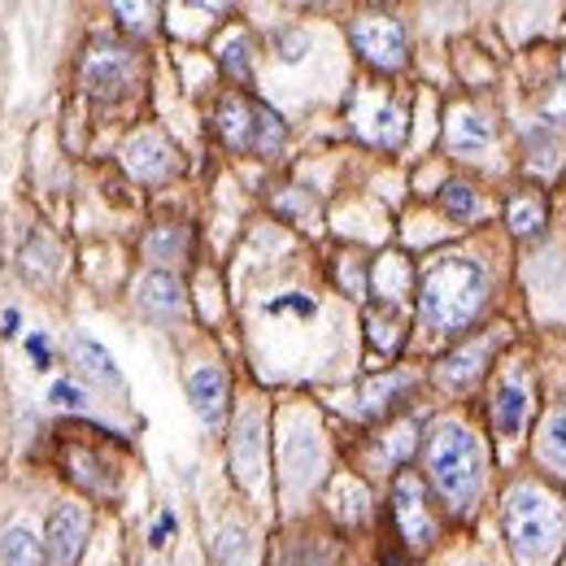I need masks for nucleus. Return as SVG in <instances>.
<instances>
[{"label": "nucleus", "mask_w": 566, "mask_h": 566, "mask_svg": "<svg viewBox=\"0 0 566 566\" xmlns=\"http://www.w3.org/2000/svg\"><path fill=\"white\" fill-rule=\"evenodd\" d=\"M484 296H489V283L471 258H440L423 275L419 314L431 332H458L480 314Z\"/></svg>", "instance_id": "f257e3e1"}, {"label": "nucleus", "mask_w": 566, "mask_h": 566, "mask_svg": "<svg viewBox=\"0 0 566 566\" xmlns=\"http://www.w3.org/2000/svg\"><path fill=\"white\" fill-rule=\"evenodd\" d=\"M427 471L453 510H467L480 496V480H484L480 440L462 423H440L427 436Z\"/></svg>", "instance_id": "f03ea898"}, {"label": "nucleus", "mask_w": 566, "mask_h": 566, "mask_svg": "<svg viewBox=\"0 0 566 566\" xmlns=\"http://www.w3.org/2000/svg\"><path fill=\"white\" fill-rule=\"evenodd\" d=\"M505 536L510 549L527 563H541L558 549L563 541V510L558 501L536 489V484H518L505 493Z\"/></svg>", "instance_id": "7ed1b4c3"}, {"label": "nucleus", "mask_w": 566, "mask_h": 566, "mask_svg": "<svg viewBox=\"0 0 566 566\" xmlns=\"http://www.w3.org/2000/svg\"><path fill=\"white\" fill-rule=\"evenodd\" d=\"M218 136L231 144V148H258V153H271L283 144V123L266 109V105H253L244 96H222L218 105Z\"/></svg>", "instance_id": "20e7f679"}, {"label": "nucleus", "mask_w": 566, "mask_h": 566, "mask_svg": "<svg viewBox=\"0 0 566 566\" xmlns=\"http://www.w3.org/2000/svg\"><path fill=\"white\" fill-rule=\"evenodd\" d=\"M136 78V53H127L123 44L96 40L83 53V83L92 96H123Z\"/></svg>", "instance_id": "39448f33"}, {"label": "nucleus", "mask_w": 566, "mask_h": 566, "mask_svg": "<svg viewBox=\"0 0 566 566\" xmlns=\"http://www.w3.org/2000/svg\"><path fill=\"white\" fill-rule=\"evenodd\" d=\"M349 35H354L357 53H361L370 66H379V71H397V66L406 62V31H401L397 18H379V13L357 18Z\"/></svg>", "instance_id": "423d86ee"}, {"label": "nucleus", "mask_w": 566, "mask_h": 566, "mask_svg": "<svg viewBox=\"0 0 566 566\" xmlns=\"http://www.w3.org/2000/svg\"><path fill=\"white\" fill-rule=\"evenodd\" d=\"M83 545H87V510L66 501L49 514V558L53 566H74Z\"/></svg>", "instance_id": "0eeeda50"}, {"label": "nucleus", "mask_w": 566, "mask_h": 566, "mask_svg": "<svg viewBox=\"0 0 566 566\" xmlns=\"http://www.w3.org/2000/svg\"><path fill=\"white\" fill-rule=\"evenodd\" d=\"M392 510H397V523H401V536L410 545H427L431 541V518L423 510V489L415 475H401L397 489H392Z\"/></svg>", "instance_id": "6e6552de"}, {"label": "nucleus", "mask_w": 566, "mask_h": 566, "mask_svg": "<svg viewBox=\"0 0 566 566\" xmlns=\"http://www.w3.org/2000/svg\"><path fill=\"white\" fill-rule=\"evenodd\" d=\"M262 449H266V440H262V419H258V415H244V419L235 423V436H231V462H235V475H240L249 489L262 480Z\"/></svg>", "instance_id": "1a4fd4ad"}, {"label": "nucleus", "mask_w": 566, "mask_h": 566, "mask_svg": "<svg viewBox=\"0 0 566 566\" xmlns=\"http://www.w3.org/2000/svg\"><path fill=\"white\" fill-rule=\"evenodd\" d=\"M123 166L136 175V179H166L175 157H170V144L157 140V136H136L123 148Z\"/></svg>", "instance_id": "9d476101"}, {"label": "nucleus", "mask_w": 566, "mask_h": 566, "mask_svg": "<svg viewBox=\"0 0 566 566\" xmlns=\"http://www.w3.org/2000/svg\"><path fill=\"white\" fill-rule=\"evenodd\" d=\"M188 397H192V410L206 419V423H218L222 410H227V379L218 366H197L188 375Z\"/></svg>", "instance_id": "9b49d317"}, {"label": "nucleus", "mask_w": 566, "mask_h": 566, "mask_svg": "<svg viewBox=\"0 0 566 566\" xmlns=\"http://www.w3.org/2000/svg\"><path fill=\"white\" fill-rule=\"evenodd\" d=\"M140 305L153 314H179L184 310V287L170 271H148L140 280Z\"/></svg>", "instance_id": "f8f14e48"}, {"label": "nucleus", "mask_w": 566, "mask_h": 566, "mask_svg": "<svg viewBox=\"0 0 566 566\" xmlns=\"http://www.w3.org/2000/svg\"><path fill=\"white\" fill-rule=\"evenodd\" d=\"M489 354H493V345H489V340H475V345H467V349L449 354L444 361H440V379H444L449 388H462V384H471V379L484 370Z\"/></svg>", "instance_id": "ddd939ff"}, {"label": "nucleus", "mask_w": 566, "mask_h": 566, "mask_svg": "<svg viewBox=\"0 0 566 566\" xmlns=\"http://www.w3.org/2000/svg\"><path fill=\"white\" fill-rule=\"evenodd\" d=\"M489 144H493V127L480 114H471V109L453 114V123H449V148L453 153H484Z\"/></svg>", "instance_id": "4468645a"}, {"label": "nucleus", "mask_w": 566, "mask_h": 566, "mask_svg": "<svg viewBox=\"0 0 566 566\" xmlns=\"http://www.w3.org/2000/svg\"><path fill=\"white\" fill-rule=\"evenodd\" d=\"M71 357L87 370V375H92V379H101V384H109V388L118 384V366H114V357L105 354L92 336H83V332H78V336L71 340Z\"/></svg>", "instance_id": "2eb2a0df"}, {"label": "nucleus", "mask_w": 566, "mask_h": 566, "mask_svg": "<svg viewBox=\"0 0 566 566\" xmlns=\"http://www.w3.org/2000/svg\"><path fill=\"white\" fill-rule=\"evenodd\" d=\"M0 563L4 566H44V549L27 527H9L0 536Z\"/></svg>", "instance_id": "dca6fc26"}, {"label": "nucleus", "mask_w": 566, "mask_h": 566, "mask_svg": "<svg viewBox=\"0 0 566 566\" xmlns=\"http://www.w3.org/2000/svg\"><path fill=\"white\" fill-rule=\"evenodd\" d=\"M523 419H527V392H523V384H501L496 388V427L505 436H514L523 427Z\"/></svg>", "instance_id": "f3484780"}, {"label": "nucleus", "mask_w": 566, "mask_h": 566, "mask_svg": "<svg viewBox=\"0 0 566 566\" xmlns=\"http://www.w3.org/2000/svg\"><path fill=\"white\" fill-rule=\"evenodd\" d=\"M505 222H510V231H514V235H536V231L545 227V210H541L536 201L518 197V201H510V206H505Z\"/></svg>", "instance_id": "a211bd4d"}, {"label": "nucleus", "mask_w": 566, "mask_h": 566, "mask_svg": "<svg viewBox=\"0 0 566 566\" xmlns=\"http://www.w3.org/2000/svg\"><path fill=\"white\" fill-rule=\"evenodd\" d=\"M541 453L549 458V462H558L566 467V410H554L545 427H541Z\"/></svg>", "instance_id": "6ab92c4d"}, {"label": "nucleus", "mask_w": 566, "mask_h": 566, "mask_svg": "<svg viewBox=\"0 0 566 566\" xmlns=\"http://www.w3.org/2000/svg\"><path fill=\"white\" fill-rule=\"evenodd\" d=\"M222 66H227V74H231V78L249 83V44H244L240 35L222 44Z\"/></svg>", "instance_id": "aec40b11"}, {"label": "nucleus", "mask_w": 566, "mask_h": 566, "mask_svg": "<svg viewBox=\"0 0 566 566\" xmlns=\"http://www.w3.org/2000/svg\"><path fill=\"white\" fill-rule=\"evenodd\" d=\"M440 206L453 213V218H471V213H475V192H471L467 184H449V188L440 192Z\"/></svg>", "instance_id": "412c9836"}, {"label": "nucleus", "mask_w": 566, "mask_h": 566, "mask_svg": "<svg viewBox=\"0 0 566 566\" xmlns=\"http://www.w3.org/2000/svg\"><path fill=\"white\" fill-rule=\"evenodd\" d=\"M401 132H406V127H401V114H397V109H384V114H379V127H375V140L397 144L401 140Z\"/></svg>", "instance_id": "4be33fe9"}, {"label": "nucleus", "mask_w": 566, "mask_h": 566, "mask_svg": "<svg viewBox=\"0 0 566 566\" xmlns=\"http://www.w3.org/2000/svg\"><path fill=\"white\" fill-rule=\"evenodd\" d=\"M401 384H406L401 375H392V379H379V384H370V388H366V410H379V406H388L384 397H388V392H397Z\"/></svg>", "instance_id": "5701e85b"}, {"label": "nucleus", "mask_w": 566, "mask_h": 566, "mask_svg": "<svg viewBox=\"0 0 566 566\" xmlns=\"http://www.w3.org/2000/svg\"><path fill=\"white\" fill-rule=\"evenodd\" d=\"M179 249V231H157V235H148V253L153 258H166V253H175Z\"/></svg>", "instance_id": "b1692460"}, {"label": "nucleus", "mask_w": 566, "mask_h": 566, "mask_svg": "<svg viewBox=\"0 0 566 566\" xmlns=\"http://www.w3.org/2000/svg\"><path fill=\"white\" fill-rule=\"evenodd\" d=\"M305 57V35H283V62H301Z\"/></svg>", "instance_id": "393cba45"}, {"label": "nucleus", "mask_w": 566, "mask_h": 566, "mask_svg": "<svg viewBox=\"0 0 566 566\" xmlns=\"http://www.w3.org/2000/svg\"><path fill=\"white\" fill-rule=\"evenodd\" d=\"M175 532V518L170 514H161V523H153V532H148V545H166V536Z\"/></svg>", "instance_id": "a878e982"}, {"label": "nucleus", "mask_w": 566, "mask_h": 566, "mask_svg": "<svg viewBox=\"0 0 566 566\" xmlns=\"http://www.w3.org/2000/svg\"><path fill=\"white\" fill-rule=\"evenodd\" d=\"M49 401H57V406H78V392H74L71 384H53V388H49Z\"/></svg>", "instance_id": "bb28decb"}, {"label": "nucleus", "mask_w": 566, "mask_h": 566, "mask_svg": "<svg viewBox=\"0 0 566 566\" xmlns=\"http://www.w3.org/2000/svg\"><path fill=\"white\" fill-rule=\"evenodd\" d=\"M275 310H301V314H314V301H301V296H287V301H275L271 305V314Z\"/></svg>", "instance_id": "cd10ccee"}, {"label": "nucleus", "mask_w": 566, "mask_h": 566, "mask_svg": "<svg viewBox=\"0 0 566 566\" xmlns=\"http://www.w3.org/2000/svg\"><path fill=\"white\" fill-rule=\"evenodd\" d=\"M18 323H22V318H18L13 310H4V336H18Z\"/></svg>", "instance_id": "c85d7f7f"}, {"label": "nucleus", "mask_w": 566, "mask_h": 566, "mask_svg": "<svg viewBox=\"0 0 566 566\" xmlns=\"http://www.w3.org/2000/svg\"><path fill=\"white\" fill-rule=\"evenodd\" d=\"M563 105H566V57H563Z\"/></svg>", "instance_id": "c756f323"}]
</instances>
